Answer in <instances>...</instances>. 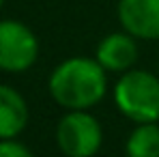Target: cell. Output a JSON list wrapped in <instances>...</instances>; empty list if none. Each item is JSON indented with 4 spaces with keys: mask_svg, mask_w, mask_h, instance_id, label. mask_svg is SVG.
Wrapping results in <instances>:
<instances>
[{
    "mask_svg": "<svg viewBox=\"0 0 159 157\" xmlns=\"http://www.w3.org/2000/svg\"><path fill=\"white\" fill-rule=\"evenodd\" d=\"M106 73L97 58L73 56L54 67L48 80V90L65 110H90L107 93Z\"/></svg>",
    "mask_w": 159,
    "mask_h": 157,
    "instance_id": "cell-1",
    "label": "cell"
},
{
    "mask_svg": "<svg viewBox=\"0 0 159 157\" xmlns=\"http://www.w3.org/2000/svg\"><path fill=\"white\" fill-rule=\"evenodd\" d=\"M112 97L118 112L131 123H159V76L129 69L116 80Z\"/></svg>",
    "mask_w": 159,
    "mask_h": 157,
    "instance_id": "cell-2",
    "label": "cell"
},
{
    "mask_svg": "<svg viewBox=\"0 0 159 157\" xmlns=\"http://www.w3.org/2000/svg\"><path fill=\"white\" fill-rule=\"evenodd\" d=\"M56 144L65 157H95L103 144V127L88 110H67L56 125Z\"/></svg>",
    "mask_w": 159,
    "mask_h": 157,
    "instance_id": "cell-3",
    "label": "cell"
},
{
    "mask_svg": "<svg viewBox=\"0 0 159 157\" xmlns=\"http://www.w3.org/2000/svg\"><path fill=\"white\" fill-rule=\"evenodd\" d=\"M39 58L37 35L17 20L0 22V71L24 73Z\"/></svg>",
    "mask_w": 159,
    "mask_h": 157,
    "instance_id": "cell-4",
    "label": "cell"
},
{
    "mask_svg": "<svg viewBox=\"0 0 159 157\" xmlns=\"http://www.w3.org/2000/svg\"><path fill=\"white\" fill-rule=\"evenodd\" d=\"M116 15L123 30L135 39H159V0H118Z\"/></svg>",
    "mask_w": 159,
    "mask_h": 157,
    "instance_id": "cell-5",
    "label": "cell"
},
{
    "mask_svg": "<svg viewBox=\"0 0 159 157\" xmlns=\"http://www.w3.org/2000/svg\"><path fill=\"white\" fill-rule=\"evenodd\" d=\"M138 54L140 52H138L135 37L129 35L127 30H118V32L106 35L97 43L95 58L107 73H125L133 69Z\"/></svg>",
    "mask_w": 159,
    "mask_h": 157,
    "instance_id": "cell-6",
    "label": "cell"
},
{
    "mask_svg": "<svg viewBox=\"0 0 159 157\" xmlns=\"http://www.w3.org/2000/svg\"><path fill=\"white\" fill-rule=\"evenodd\" d=\"M28 116L24 95L9 84H0V140L17 138L26 129Z\"/></svg>",
    "mask_w": 159,
    "mask_h": 157,
    "instance_id": "cell-7",
    "label": "cell"
},
{
    "mask_svg": "<svg viewBox=\"0 0 159 157\" xmlns=\"http://www.w3.org/2000/svg\"><path fill=\"white\" fill-rule=\"evenodd\" d=\"M127 157H159V125L138 123L125 142Z\"/></svg>",
    "mask_w": 159,
    "mask_h": 157,
    "instance_id": "cell-8",
    "label": "cell"
},
{
    "mask_svg": "<svg viewBox=\"0 0 159 157\" xmlns=\"http://www.w3.org/2000/svg\"><path fill=\"white\" fill-rule=\"evenodd\" d=\"M0 157H34L26 144L17 142L15 138L0 140Z\"/></svg>",
    "mask_w": 159,
    "mask_h": 157,
    "instance_id": "cell-9",
    "label": "cell"
},
{
    "mask_svg": "<svg viewBox=\"0 0 159 157\" xmlns=\"http://www.w3.org/2000/svg\"><path fill=\"white\" fill-rule=\"evenodd\" d=\"M2 7H4V0H0V11H2Z\"/></svg>",
    "mask_w": 159,
    "mask_h": 157,
    "instance_id": "cell-10",
    "label": "cell"
}]
</instances>
